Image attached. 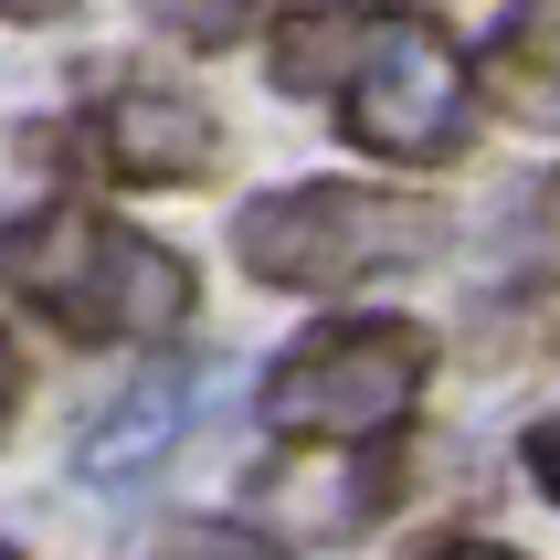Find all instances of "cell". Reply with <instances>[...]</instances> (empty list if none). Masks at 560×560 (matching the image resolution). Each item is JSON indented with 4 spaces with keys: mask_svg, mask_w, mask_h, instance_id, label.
Masks as SVG:
<instances>
[{
    "mask_svg": "<svg viewBox=\"0 0 560 560\" xmlns=\"http://www.w3.org/2000/svg\"><path fill=\"white\" fill-rule=\"evenodd\" d=\"M276 85L285 95H328L349 127V149L371 159H434L466 149L476 127V74L444 43V22L423 11H381V0H317L276 22Z\"/></svg>",
    "mask_w": 560,
    "mask_h": 560,
    "instance_id": "obj_1",
    "label": "cell"
},
{
    "mask_svg": "<svg viewBox=\"0 0 560 560\" xmlns=\"http://www.w3.org/2000/svg\"><path fill=\"white\" fill-rule=\"evenodd\" d=\"M0 285L74 339H170L190 317V265L106 212L43 201L0 233Z\"/></svg>",
    "mask_w": 560,
    "mask_h": 560,
    "instance_id": "obj_2",
    "label": "cell"
},
{
    "mask_svg": "<svg viewBox=\"0 0 560 560\" xmlns=\"http://www.w3.org/2000/svg\"><path fill=\"white\" fill-rule=\"evenodd\" d=\"M434 339L412 317H328L265 371V423L285 444H381L423 402Z\"/></svg>",
    "mask_w": 560,
    "mask_h": 560,
    "instance_id": "obj_3",
    "label": "cell"
},
{
    "mask_svg": "<svg viewBox=\"0 0 560 560\" xmlns=\"http://www.w3.org/2000/svg\"><path fill=\"white\" fill-rule=\"evenodd\" d=\"M423 233H434V212H412V201H392V190L296 180V190L244 201L233 254H244V276H265V285L328 296V285H360V276H381V265L423 254Z\"/></svg>",
    "mask_w": 560,
    "mask_h": 560,
    "instance_id": "obj_4",
    "label": "cell"
},
{
    "mask_svg": "<svg viewBox=\"0 0 560 560\" xmlns=\"http://www.w3.org/2000/svg\"><path fill=\"white\" fill-rule=\"evenodd\" d=\"M85 138H95V159H106L117 180H149V190L201 180V170H212V149H222L212 106H190V95H170V85H127V95H106V106L85 117Z\"/></svg>",
    "mask_w": 560,
    "mask_h": 560,
    "instance_id": "obj_5",
    "label": "cell"
},
{
    "mask_svg": "<svg viewBox=\"0 0 560 560\" xmlns=\"http://www.w3.org/2000/svg\"><path fill=\"white\" fill-rule=\"evenodd\" d=\"M180 423H190V371L138 381V392H117V412L74 444V476H85V487H138V476L180 444Z\"/></svg>",
    "mask_w": 560,
    "mask_h": 560,
    "instance_id": "obj_6",
    "label": "cell"
},
{
    "mask_svg": "<svg viewBox=\"0 0 560 560\" xmlns=\"http://www.w3.org/2000/svg\"><path fill=\"white\" fill-rule=\"evenodd\" d=\"M138 11H149L170 43H190V54H222L233 32H254V22H265V0H138Z\"/></svg>",
    "mask_w": 560,
    "mask_h": 560,
    "instance_id": "obj_7",
    "label": "cell"
},
{
    "mask_svg": "<svg viewBox=\"0 0 560 560\" xmlns=\"http://www.w3.org/2000/svg\"><path fill=\"white\" fill-rule=\"evenodd\" d=\"M508 85H518V106H550V95H539V11H518V43H508Z\"/></svg>",
    "mask_w": 560,
    "mask_h": 560,
    "instance_id": "obj_8",
    "label": "cell"
},
{
    "mask_svg": "<svg viewBox=\"0 0 560 560\" xmlns=\"http://www.w3.org/2000/svg\"><path fill=\"white\" fill-rule=\"evenodd\" d=\"M54 11H74V0H0V22H54Z\"/></svg>",
    "mask_w": 560,
    "mask_h": 560,
    "instance_id": "obj_9",
    "label": "cell"
},
{
    "mask_svg": "<svg viewBox=\"0 0 560 560\" xmlns=\"http://www.w3.org/2000/svg\"><path fill=\"white\" fill-rule=\"evenodd\" d=\"M11 402H22V360H11V339H0V423H11Z\"/></svg>",
    "mask_w": 560,
    "mask_h": 560,
    "instance_id": "obj_10",
    "label": "cell"
}]
</instances>
